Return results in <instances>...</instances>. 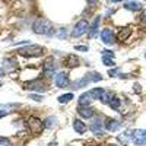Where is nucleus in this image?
<instances>
[{
    "instance_id": "1",
    "label": "nucleus",
    "mask_w": 146,
    "mask_h": 146,
    "mask_svg": "<svg viewBox=\"0 0 146 146\" xmlns=\"http://www.w3.org/2000/svg\"><path fill=\"white\" fill-rule=\"evenodd\" d=\"M32 31L38 35H48V36H53L56 34V31L53 28V23L45 18L35 19L32 23Z\"/></svg>"
},
{
    "instance_id": "2",
    "label": "nucleus",
    "mask_w": 146,
    "mask_h": 146,
    "mask_svg": "<svg viewBox=\"0 0 146 146\" xmlns=\"http://www.w3.org/2000/svg\"><path fill=\"white\" fill-rule=\"evenodd\" d=\"M44 51V48L41 45H36V44H32V45H28V47H22L18 50V54L19 56H23V57H40Z\"/></svg>"
},
{
    "instance_id": "3",
    "label": "nucleus",
    "mask_w": 146,
    "mask_h": 146,
    "mask_svg": "<svg viewBox=\"0 0 146 146\" xmlns=\"http://www.w3.org/2000/svg\"><path fill=\"white\" fill-rule=\"evenodd\" d=\"M27 124L34 133H41L42 129H44V123L40 118H36V117H28L27 118Z\"/></svg>"
},
{
    "instance_id": "4",
    "label": "nucleus",
    "mask_w": 146,
    "mask_h": 146,
    "mask_svg": "<svg viewBox=\"0 0 146 146\" xmlns=\"http://www.w3.org/2000/svg\"><path fill=\"white\" fill-rule=\"evenodd\" d=\"M88 25H89V23L85 21V19L79 21L76 25H75V28H73V31H72V36H75V38H78V36H82L85 32L88 31Z\"/></svg>"
},
{
    "instance_id": "5",
    "label": "nucleus",
    "mask_w": 146,
    "mask_h": 146,
    "mask_svg": "<svg viewBox=\"0 0 146 146\" xmlns=\"http://www.w3.org/2000/svg\"><path fill=\"white\" fill-rule=\"evenodd\" d=\"M131 140L135 145H146V130L137 129L131 133Z\"/></svg>"
},
{
    "instance_id": "6",
    "label": "nucleus",
    "mask_w": 146,
    "mask_h": 146,
    "mask_svg": "<svg viewBox=\"0 0 146 146\" xmlns=\"http://www.w3.org/2000/svg\"><path fill=\"white\" fill-rule=\"evenodd\" d=\"M42 69H44V75L51 78L54 75V57H47L45 62L42 63Z\"/></svg>"
},
{
    "instance_id": "7",
    "label": "nucleus",
    "mask_w": 146,
    "mask_h": 146,
    "mask_svg": "<svg viewBox=\"0 0 146 146\" xmlns=\"http://www.w3.org/2000/svg\"><path fill=\"white\" fill-rule=\"evenodd\" d=\"M101 40L105 42V44H108V45H111V44H114V41H115V36H114V32L110 29V28H104L102 31H101Z\"/></svg>"
},
{
    "instance_id": "8",
    "label": "nucleus",
    "mask_w": 146,
    "mask_h": 146,
    "mask_svg": "<svg viewBox=\"0 0 146 146\" xmlns=\"http://www.w3.org/2000/svg\"><path fill=\"white\" fill-rule=\"evenodd\" d=\"M3 70L5 72H16L18 70V62L12 57H7L3 60Z\"/></svg>"
},
{
    "instance_id": "9",
    "label": "nucleus",
    "mask_w": 146,
    "mask_h": 146,
    "mask_svg": "<svg viewBox=\"0 0 146 146\" xmlns=\"http://www.w3.org/2000/svg\"><path fill=\"white\" fill-rule=\"evenodd\" d=\"M78 114H79L80 117H83V118H94L95 110L91 108V107H88V105H80V107L78 108Z\"/></svg>"
},
{
    "instance_id": "10",
    "label": "nucleus",
    "mask_w": 146,
    "mask_h": 146,
    "mask_svg": "<svg viewBox=\"0 0 146 146\" xmlns=\"http://www.w3.org/2000/svg\"><path fill=\"white\" fill-rule=\"evenodd\" d=\"M70 85V80H69V76L66 75L64 72L58 73V75L56 76V86L58 88H67Z\"/></svg>"
},
{
    "instance_id": "11",
    "label": "nucleus",
    "mask_w": 146,
    "mask_h": 146,
    "mask_svg": "<svg viewBox=\"0 0 146 146\" xmlns=\"http://www.w3.org/2000/svg\"><path fill=\"white\" fill-rule=\"evenodd\" d=\"M105 129H107L108 131H117V130L121 129V124L118 123L117 120H114V118H107V121H105Z\"/></svg>"
},
{
    "instance_id": "12",
    "label": "nucleus",
    "mask_w": 146,
    "mask_h": 146,
    "mask_svg": "<svg viewBox=\"0 0 146 146\" xmlns=\"http://www.w3.org/2000/svg\"><path fill=\"white\" fill-rule=\"evenodd\" d=\"M94 101V96H92V92H85L79 96V105H89L91 102Z\"/></svg>"
},
{
    "instance_id": "13",
    "label": "nucleus",
    "mask_w": 146,
    "mask_h": 146,
    "mask_svg": "<svg viewBox=\"0 0 146 146\" xmlns=\"http://www.w3.org/2000/svg\"><path fill=\"white\" fill-rule=\"evenodd\" d=\"M64 66L69 67V69H73V67L79 66V57H76V56H67V58L64 60Z\"/></svg>"
},
{
    "instance_id": "14",
    "label": "nucleus",
    "mask_w": 146,
    "mask_h": 146,
    "mask_svg": "<svg viewBox=\"0 0 146 146\" xmlns=\"http://www.w3.org/2000/svg\"><path fill=\"white\" fill-rule=\"evenodd\" d=\"M27 88H28V89H31V91L44 92V91H45V85H44L41 80H35L34 83H29V85H27Z\"/></svg>"
},
{
    "instance_id": "15",
    "label": "nucleus",
    "mask_w": 146,
    "mask_h": 146,
    "mask_svg": "<svg viewBox=\"0 0 146 146\" xmlns=\"http://www.w3.org/2000/svg\"><path fill=\"white\" fill-rule=\"evenodd\" d=\"M124 9L126 10H130V12H139L142 9V5L135 2V0H130V2L124 3Z\"/></svg>"
},
{
    "instance_id": "16",
    "label": "nucleus",
    "mask_w": 146,
    "mask_h": 146,
    "mask_svg": "<svg viewBox=\"0 0 146 146\" xmlns=\"http://www.w3.org/2000/svg\"><path fill=\"white\" fill-rule=\"evenodd\" d=\"M89 129L94 131V133H100L101 129H102V121L101 118H94L91 121V124H89Z\"/></svg>"
},
{
    "instance_id": "17",
    "label": "nucleus",
    "mask_w": 146,
    "mask_h": 146,
    "mask_svg": "<svg viewBox=\"0 0 146 146\" xmlns=\"http://www.w3.org/2000/svg\"><path fill=\"white\" fill-rule=\"evenodd\" d=\"M100 21H101L100 16H96L94 19V22L91 23V27L88 28V36H94L96 34V29H98V25H100Z\"/></svg>"
},
{
    "instance_id": "18",
    "label": "nucleus",
    "mask_w": 146,
    "mask_h": 146,
    "mask_svg": "<svg viewBox=\"0 0 146 146\" xmlns=\"http://www.w3.org/2000/svg\"><path fill=\"white\" fill-rule=\"evenodd\" d=\"M131 35V28H129V27H124L123 29H120V32H118V40L120 41H126L129 36Z\"/></svg>"
},
{
    "instance_id": "19",
    "label": "nucleus",
    "mask_w": 146,
    "mask_h": 146,
    "mask_svg": "<svg viewBox=\"0 0 146 146\" xmlns=\"http://www.w3.org/2000/svg\"><path fill=\"white\" fill-rule=\"evenodd\" d=\"M73 127H75V130L78 133H85V131H86V126H85V123H82L80 120H75V121H73Z\"/></svg>"
},
{
    "instance_id": "20",
    "label": "nucleus",
    "mask_w": 146,
    "mask_h": 146,
    "mask_svg": "<svg viewBox=\"0 0 146 146\" xmlns=\"http://www.w3.org/2000/svg\"><path fill=\"white\" fill-rule=\"evenodd\" d=\"M86 76L89 78V82H100L102 79V76L100 75V73H95V72H89Z\"/></svg>"
},
{
    "instance_id": "21",
    "label": "nucleus",
    "mask_w": 146,
    "mask_h": 146,
    "mask_svg": "<svg viewBox=\"0 0 146 146\" xmlns=\"http://www.w3.org/2000/svg\"><path fill=\"white\" fill-rule=\"evenodd\" d=\"M108 105L111 107L113 110H120V105H121V102H120V100H118V98H115V96H114V98H113L111 101L108 102Z\"/></svg>"
},
{
    "instance_id": "22",
    "label": "nucleus",
    "mask_w": 146,
    "mask_h": 146,
    "mask_svg": "<svg viewBox=\"0 0 146 146\" xmlns=\"http://www.w3.org/2000/svg\"><path fill=\"white\" fill-rule=\"evenodd\" d=\"M86 83H89V78H88V76H85L83 79L78 80L76 83H73V86H75V88H82V86H85Z\"/></svg>"
},
{
    "instance_id": "23",
    "label": "nucleus",
    "mask_w": 146,
    "mask_h": 146,
    "mask_svg": "<svg viewBox=\"0 0 146 146\" xmlns=\"http://www.w3.org/2000/svg\"><path fill=\"white\" fill-rule=\"evenodd\" d=\"M72 100H73V94H66V95L58 96V102H69Z\"/></svg>"
},
{
    "instance_id": "24",
    "label": "nucleus",
    "mask_w": 146,
    "mask_h": 146,
    "mask_svg": "<svg viewBox=\"0 0 146 146\" xmlns=\"http://www.w3.org/2000/svg\"><path fill=\"white\" fill-rule=\"evenodd\" d=\"M102 63H104L105 66H108V67H111V66L114 64L113 58H111V57H108V56H102Z\"/></svg>"
},
{
    "instance_id": "25",
    "label": "nucleus",
    "mask_w": 146,
    "mask_h": 146,
    "mask_svg": "<svg viewBox=\"0 0 146 146\" xmlns=\"http://www.w3.org/2000/svg\"><path fill=\"white\" fill-rule=\"evenodd\" d=\"M57 36H58L60 40H64L66 36H67V31L63 29V28H62V29H58V35H57Z\"/></svg>"
},
{
    "instance_id": "26",
    "label": "nucleus",
    "mask_w": 146,
    "mask_h": 146,
    "mask_svg": "<svg viewBox=\"0 0 146 146\" xmlns=\"http://www.w3.org/2000/svg\"><path fill=\"white\" fill-rule=\"evenodd\" d=\"M0 146H12V143L6 137H0Z\"/></svg>"
},
{
    "instance_id": "27",
    "label": "nucleus",
    "mask_w": 146,
    "mask_h": 146,
    "mask_svg": "<svg viewBox=\"0 0 146 146\" xmlns=\"http://www.w3.org/2000/svg\"><path fill=\"white\" fill-rule=\"evenodd\" d=\"M108 75L113 76V78H114V76H118V75H120V73H118V69H111V70H108Z\"/></svg>"
},
{
    "instance_id": "28",
    "label": "nucleus",
    "mask_w": 146,
    "mask_h": 146,
    "mask_svg": "<svg viewBox=\"0 0 146 146\" xmlns=\"http://www.w3.org/2000/svg\"><path fill=\"white\" fill-rule=\"evenodd\" d=\"M75 48H76V50H79V51H88L89 50V47H86V45H76Z\"/></svg>"
},
{
    "instance_id": "29",
    "label": "nucleus",
    "mask_w": 146,
    "mask_h": 146,
    "mask_svg": "<svg viewBox=\"0 0 146 146\" xmlns=\"http://www.w3.org/2000/svg\"><path fill=\"white\" fill-rule=\"evenodd\" d=\"M9 114V111H7V110H6V111H5V110H2V111H0V118H3V117H6Z\"/></svg>"
},
{
    "instance_id": "30",
    "label": "nucleus",
    "mask_w": 146,
    "mask_h": 146,
    "mask_svg": "<svg viewBox=\"0 0 146 146\" xmlns=\"http://www.w3.org/2000/svg\"><path fill=\"white\" fill-rule=\"evenodd\" d=\"M96 3H98V0H88V5L89 6H95Z\"/></svg>"
},
{
    "instance_id": "31",
    "label": "nucleus",
    "mask_w": 146,
    "mask_h": 146,
    "mask_svg": "<svg viewBox=\"0 0 146 146\" xmlns=\"http://www.w3.org/2000/svg\"><path fill=\"white\" fill-rule=\"evenodd\" d=\"M31 98H34V100H36V101H41V100H42V96H36V95H31Z\"/></svg>"
},
{
    "instance_id": "32",
    "label": "nucleus",
    "mask_w": 146,
    "mask_h": 146,
    "mask_svg": "<svg viewBox=\"0 0 146 146\" xmlns=\"http://www.w3.org/2000/svg\"><path fill=\"white\" fill-rule=\"evenodd\" d=\"M3 75H6V72H3L2 69H0V76H3Z\"/></svg>"
},
{
    "instance_id": "33",
    "label": "nucleus",
    "mask_w": 146,
    "mask_h": 146,
    "mask_svg": "<svg viewBox=\"0 0 146 146\" xmlns=\"http://www.w3.org/2000/svg\"><path fill=\"white\" fill-rule=\"evenodd\" d=\"M143 21H145V22H146V10H145V12H143Z\"/></svg>"
},
{
    "instance_id": "34",
    "label": "nucleus",
    "mask_w": 146,
    "mask_h": 146,
    "mask_svg": "<svg viewBox=\"0 0 146 146\" xmlns=\"http://www.w3.org/2000/svg\"><path fill=\"white\" fill-rule=\"evenodd\" d=\"M108 2H113V3H117V2H121V0H108Z\"/></svg>"
}]
</instances>
